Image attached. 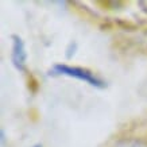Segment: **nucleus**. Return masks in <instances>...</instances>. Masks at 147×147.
<instances>
[{
	"label": "nucleus",
	"mask_w": 147,
	"mask_h": 147,
	"mask_svg": "<svg viewBox=\"0 0 147 147\" xmlns=\"http://www.w3.org/2000/svg\"><path fill=\"white\" fill-rule=\"evenodd\" d=\"M113 147H147V143L139 139H121Z\"/></svg>",
	"instance_id": "7ed1b4c3"
},
{
	"label": "nucleus",
	"mask_w": 147,
	"mask_h": 147,
	"mask_svg": "<svg viewBox=\"0 0 147 147\" xmlns=\"http://www.w3.org/2000/svg\"><path fill=\"white\" fill-rule=\"evenodd\" d=\"M0 135H1V138H0V140H1V144L4 146V144H5V132H4V129H1V131H0Z\"/></svg>",
	"instance_id": "20e7f679"
},
{
	"label": "nucleus",
	"mask_w": 147,
	"mask_h": 147,
	"mask_svg": "<svg viewBox=\"0 0 147 147\" xmlns=\"http://www.w3.org/2000/svg\"><path fill=\"white\" fill-rule=\"evenodd\" d=\"M53 74H59V76H67L77 78L80 81H84L86 84L92 85L94 88H105L107 84L102 81L100 77H97L94 73L86 70L84 67L70 66V65H63V63H57L53 66Z\"/></svg>",
	"instance_id": "f257e3e1"
},
{
	"label": "nucleus",
	"mask_w": 147,
	"mask_h": 147,
	"mask_svg": "<svg viewBox=\"0 0 147 147\" xmlns=\"http://www.w3.org/2000/svg\"><path fill=\"white\" fill-rule=\"evenodd\" d=\"M32 147H43V146H42L40 143H36V144H34V146H32Z\"/></svg>",
	"instance_id": "39448f33"
},
{
	"label": "nucleus",
	"mask_w": 147,
	"mask_h": 147,
	"mask_svg": "<svg viewBox=\"0 0 147 147\" xmlns=\"http://www.w3.org/2000/svg\"><path fill=\"white\" fill-rule=\"evenodd\" d=\"M12 40V51H11V59H12L13 66L18 70H24L26 69L27 62V53H26V46L24 42L19 35L13 34L11 36Z\"/></svg>",
	"instance_id": "f03ea898"
}]
</instances>
